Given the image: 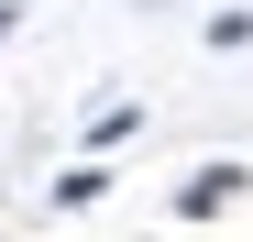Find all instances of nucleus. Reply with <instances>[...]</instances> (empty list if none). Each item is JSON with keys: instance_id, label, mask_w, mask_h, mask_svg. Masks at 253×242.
<instances>
[{"instance_id": "obj_1", "label": "nucleus", "mask_w": 253, "mask_h": 242, "mask_svg": "<svg viewBox=\"0 0 253 242\" xmlns=\"http://www.w3.org/2000/svg\"><path fill=\"white\" fill-rule=\"evenodd\" d=\"M231 187H242L231 165H209V176H187V198H176V209H187V220H209V209H220V198H231Z\"/></svg>"}, {"instance_id": "obj_2", "label": "nucleus", "mask_w": 253, "mask_h": 242, "mask_svg": "<svg viewBox=\"0 0 253 242\" xmlns=\"http://www.w3.org/2000/svg\"><path fill=\"white\" fill-rule=\"evenodd\" d=\"M11 22H22V0H0V44H11Z\"/></svg>"}]
</instances>
